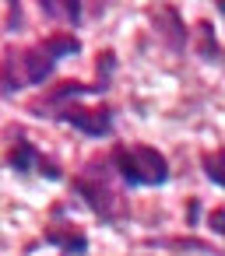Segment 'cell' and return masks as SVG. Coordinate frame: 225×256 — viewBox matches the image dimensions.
Here are the masks:
<instances>
[{
  "mask_svg": "<svg viewBox=\"0 0 225 256\" xmlns=\"http://www.w3.org/2000/svg\"><path fill=\"white\" fill-rule=\"evenodd\" d=\"M74 53H81V39L71 32H53V36L39 39L36 46H8L4 50V74H0L4 95L43 84L57 70V64L64 56H74Z\"/></svg>",
  "mask_w": 225,
  "mask_h": 256,
  "instance_id": "1",
  "label": "cell"
},
{
  "mask_svg": "<svg viewBox=\"0 0 225 256\" xmlns=\"http://www.w3.org/2000/svg\"><path fill=\"white\" fill-rule=\"evenodd\" d=\"M116 165H113V158H99V162H92L81 176H74V193L88 204V210L99 218V221H106V224H120V221H127V214H130V204H127V196L120 193V186H116Z\"/></svg>",
  "mask_w": 225,
  "mask_h": 256,
  "instance_id": "2",
  "label": "cell"
},
{
  "mask_svg": "<svg viewBox=\"0 0 225 256\" xmlns=\"http://www.w3.org/2000/svg\"><path fill=\"white\" fill-rule=\"evenodd\" d=\"M109 158H113V165H116V172L127 186H162V182H169V162L151 144H116Z\"/></svg>",
  "mask_w": 225,
  "mask_h": 256,
  "instance_id": "3",
  "label": "cell"
},
{
  "mask_svg": "<svg viewBox=\"0 0 225 256\" xmlns=\"http://www.w3.org/2000/svg\"><path fill=\"white\" fill-rule=\"evenodd\" d=\"M50 120H60V123H71L74 130H81L85 137H109L116 130V116L109 106H71V102H60L46 112Z\"/></svg>",
  "mask_w": 225,
  "mask_h": 256,
  "instance_id": "4",
  "label": "cell"
},
{
  "mask_svg": "<svg viewBox=\"0 0 225 256\" xmlns=\"http://www.w3.org/2000/svg\"><path fill=\"white\" fill-rule=\"evenodd\" d=\"M8 168H15V172H22V176H46V179H60V165L53 162V158H46L36 144H29V140H15L11 144V151H8Z\"/></svg>",
  "mask_w": 225,
  "mask_h": 256,
  "instance_id": "5",
  "label": "cell"
},
{
  "mask_svg": "<svg viewBox=\"0 0 225 256\" xmlns=\"http://www.w3.org/2000/svg\"><path fill=\"white\" fill-rule=\"evenodd\" d=\"M46 242L50 246H57V249H64V256H85L88 252V235L78 228V224H71V221H53V224H46Z\"/></svg>",
  "mask_w": 225,
  "mask_h": 256,
  "instance_id": "6",
  "label": "cell"
},
{
  "mask_svg": "<svg viewBox=\"0 0 225 256\" xmlns=\"http://www.w3.org/2000/svg\"><path fill=\"white\" fill-rule=\"evenodd\" d=\"M151 25L162 32V39L172 46V50H183L186 46V32H183V18L176 14V8H169V4H162V8H155V14H151Z\"/></svg>",
  "mask_w": 225,
  "mask_h": 256,
  "instance_id": "7",
  "label": "cell"
},
{
  "mask_svg": "<svg viewBox=\"0 0 225 256\" xmlns=\"http://www.w3.org/2000/svg\"><path fill=\"white\" fill-rule=\"evenodd\" d=\"M39 8L50 22H60V25H81L85 18V4L81 0H39Z\"/></svg>",
  "mask_w": 225,
  "mask_h": 256,
  "instance_id": "8",
  "label": "cell"
},
{
  "mask_svg": "<svg viewBox=\"0 0 225 256\" xmlns=\"http://www.w3.org/2000/svg\"><path fill=\"white\" fill-rule=\"evenodd\" d=\"M200 168H204V176H207L214 186L225 190V148L204 151V154H200Z\"/></svg>",
  "mask_w": 225,
  "mask_h": 256,
  "instance_id": "9",
  "label": "cell"
},
{
  "mask_svg": "<svg viewBox=\"0 0 225 256\" xmlns=\"http://www.w3.org/2000/svg\"><path fill=\"white\" fill-rule=\"evenodd\" d=\"M8 11H11V14H8L4 28H8V32H15V28L22 25V4H18V0H8Z\"/></svg>",
  "mask_w": 225,
  "mask_h": 256,
  "instance_id": "10",
  "label": "cell"
},
{
  "mask_svg": "<svg viewBox=\"0 0 225 256\" xmlns=\"http://www.w3.org/2000/svg\"><path fill=\"white\" fill-rule=\"evenodd\" d=\"M207 228H211V232H218V235H225V207L211 210V218H207Z\"/></svg>",
  "mask_w": 225,
  "mask_h": 256,
  "instance_id": "11",
  "label": "cell"
},
{
  "mask_svg": "<svg viewBox=\"0 0 225 256\" xmlns=\"http://www.w3.org/2000/svg\"><path fill=\"white\" fill-rule=\"evenodd\" d=\"M214 4H218V14L225 18V0H214Z\"/></svg>",
  "mask_w": 225,
  "mask_h": 256,
  "instance_id": "12",
  "label": "cell"
}]
</instances>
